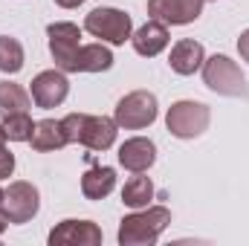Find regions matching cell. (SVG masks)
Listing matches in <instances>:
<instances>
[{"mask_svg":"<svg viewBox=\"0 0 249 246\" xmlns=\"http://www.w3.org/2000/svg\"><path fill=\"white\" fill-rule=\"evenodd\" d=\"M171 223V209L165 206H145L133 209V214H124L119 220V244L122 246H154L160 235Z\"/></svg>","mask_w":249,"mask_h":246,"instance_id":"cell-1","label":"cell"},{"mask_svg":"<svg viewBox=\"0 0 249 246\" xmlns=\"http://www.w3.org/2000/svg\"><path fill=\"white\" fill-rule=\"evenodd\" d=\"M203 84L217 96H229V99H247L249 96L247 78L229 55H212L203 61Z\"/></svg>","mask_w":249,"mask_h":246,"instance_id":"cell-2","label":"cell"},{"mask_svg":"<svg viewBox=\"0 0 249 246\" xmlns=\"http://www.w3.org/2000/svg\"><path fill=\"white\" fill-rule=\"evenodd\" d=\"M84 29L99 38L102 44H113V47H122L124 41H130L133 35V20L130 15L122 9H113V6H99L93 9L87 18H84Z\"/></svg>","mask_w":249,"mask_h":246,"instance_id":"cell-3","label":"cell"},{"mask_svg":"<svg viewBox=\"0 0 249 246\" xmlns=\"http://www.w3.org/2000/svg\"><path fill=\"white\" fill-rule=\"evenodd\" d=\"M212 122V110L209 105L203 102H191V99H183V102H174L165 113V127L171 136L177 139H197L206 133V127Z\"/></svg>","mask_w":249,"mask_h":246,"instance_id":"cell-4","label":"cell"},{"mask_svg":"<svg viewBox=\"0 0 249 246\" xmlns=\"http://www.w3.org/2000/svg\"><path fill=\"white\" fill-rule=\"evenodd\" d=\"M160 116V102L151 90H133L119 99L116 110H113V119L119 127L124 130H142V127H151Z\"/></svg>","mask_w":249,"mask_h":246,"instance_id":"cell-5","label":"cell"},{"mask_svg":"<svg viewBox=\"0 0 249 246\" xmlns=\"http://www.w3.org/2000/svg\"><path fill=\"white\" fill-rule=\"evenodd\" d=\"M47 38H50V55L55 67L64 72H75V55L81 50V29L70 20H58L47 26Z\"/></svg>","mask_w":249,"mask_h":246,"instance_id":"cell-6","label":"cell"},{"mask_svg":"<svg viewBox=\"0 0 249 246\" xmlns=\"http://www.w3.org/2000/svg\"><path fill=\"white\" fill-rule=\"evenodd\" d=\"M0 209L9 214L12 223H29L38 211H41V194L38 188L26 180H15L3 191V203Z\"/></svg>","mask_w":249,"mask_h":246,"instance_id":"cell-7","label":"cell"},{"mask_svg":"<svg viewBox=\"0 0 249 246\" xmlns=\"http://www.w3.org/2000/svg\"><path fill=\"white\" fill-rule=\"evenodd\" d=\"M29 96H32V105L35 107H44V110H53L64 105V99L70 96V81H67V72L64 70H44L32 78L29 84Z\"/></svg>","mask_w":249,"mask_h":246,"instance_id":"cell-8","label":"cell"},{"mask_svg":"<svg viewBox=\"0 0 249 246\" xmlns=\"http://www.w3.org/2000/svg\"><path fill=\"white\" fill-rule=\"evenodd\" d=\"M206 0H148V15L165 26H186L203 15Z\"/></svg>","mask_w":249,"mask_h":246,"instance_id":"cell-9","label":"cell"},{"mask_svg":"<svg viewBox=\"0 0 249 246\" xmlns=\"http://www.w3.org/2000/svg\"><path fill=\"white\" fill-rule=\"evenodd\" d=\"M102 229L93 220H61L50 232V246H99L102 244Z\"/></svg>","mask_w":249,"mask_h":246,"instance_id":"cell-10","label":"cell"},{"mask_svg":"<svg viewBox=\"0 0 249 246\" xmlns=\"http://www.w3.org/2000/svg\"><path fill=\"white\" fill-rule=\"evenodd\" d=\"M157 162V145L145 136H133V139H124L119 145V165L130 174H139V171H148L151 165Z\"/></svg>","mask_w":249,"mask_h":246,"instance_id":"cell-11","label":"cell"},{"mask_svg":"<svg viewBox=\"0 0 249 246\" xmlns=\"http://www.w3.org/2000/svg\"><path fill=\"white\" fill-rule=\"evenodd\" d=\"M116 130H119L116 119H107V116H87V113H84V124H81L78 145H84V148H90V151H107V148H113V142H116Z\"/></svg>","mask_w":249,"mask_h":246,"instance_id":"cell-12","label":"cell"},{"mask_svg":"<svg viewBox=\"0 0 249 246\" xmlns=\"http://www.w3.org/2000/svg\"><path fill=\"white\" fill-rule=\"evenodd\" d=\"M168 41H171V38H168V26L160 23V20H154V18L130 35V44H133L136 55H142V58H154V55H160V53L168 47Z\"/></svg>","mask_w":249,"mask_h":246,"instance_id":"cell-13","label":"cell"},{"mask_svg":"<svg viewBox=\"0 0 249 246\" xmlns=\"http://www.w3.org/2000/svg\"><path fill=\"white\" fill-rule=\"evenodd\" d=\"M206 61V50L200 41L194 38H183L171 47V55H168V67L177 72V75H194L197 70H203Z\"/></svg>","mask_w":249,"mask_h":246,"instance_id":"cell-14","label":"cell"},{"mask_svg":"<svg viewBox=\"0 0 249 246\" xmlns=\"http://www.w3.org/2000/svg\"><path fill=\"white\" fill-rule=\"evenodd\" d=\"M29 145H32V151H38V154L61 151L64 145H70L67 136H64L61 119H41V122H35L32 136H29Z\"/></svg>","mask_w":249,"mask_h":246,"instance_id":"cell-15","label":"cell"},{"mask_svg":"<svg viewBox=\"0 0 249 246\" xmlns=\"http://www.w3.org/2000/svg\"><path fill=\"white\" fill-rule=\"evenodd\" d=\"M113 67V53L96 41V44H81L75 55V72H107Z\"/></svg>","mask_w":249,"mask_h":246,"instance_id":"cell-16","label":"cell"},{"mask_svg":"<svg viewBox=\"0 0 249 246\" xmlns=\"http://www.w3.org/2000/svg\"><path fill=\"white\" fill-rule=\"evenodd\" d=\"M116 188V171L102 165V168H90L81 177V194L87 200H105L110 191Z\"/></svg>","mask_w":249,"mask_h":246,"instance_id":"cell-17","label":"cell"},{"mask_svg":"<svg viewBox=\"0 0 249 246\" xmlns=\"http://www.w3.org/2000/svg\"><path fill=\"white\" fill-rule=\"evenodd\" d=\"M151 200H154V183H151V177H145V171L133 174L124 183L122 203L127 209H145V206H151Z\"/></svg>","mask_w":249,"mask_h":246,"instance_id":"cell-18","label":"cell"},{"mask_svg":"<svg viewBox=\"0 0 249 246\" xmlns=\"http://www.w3.org/2000/svg\"><path fill=\"white\" fill-rule=\"evenodd\" d=\"M32 107V96L15 84V81H0V116H12V113H29Z\"/></svg>","mask_w":249,"mask_h":246,"instance_id":"cell-19","label":"cell"},{"mask_svg":"<svg viewBox=\"0 0 249 246\" xmlns=\"http://www.w3.org/2000/svg\"><path fill=\"white\" fill-rule=\"evenodd\" d=\"M23 44L18 38H9V35H0V72L6 75H18L23 70Z\"/></svg>","mask_w":249,"mask_h":246,"instance_id":"cell-20","label":"cell"},{"mask_svg":"<svg viewBox=\"0 0 249 246\" xmlns=\"http://www.w3.org/2000/svg\"><path fill=\"white\" fill-rule=\"evenodd\" d=\"M32 116L29 113H12V116H3V130L9 136V142H29L32 136Z\"/></svg>","mask_w":249,"mask_h":246,"instance_id":"cell-21","label":"cell"},{"mask_svg":"<svg viewBox=\"0 0 249 246\" xmlns=\"http://www.w3.org/2000/svg\"><path fill=\"white\" fill-rule=\"evenodd\" d=\"M81 124H84V113H70V116H64L61 127H64L67 142H78V136H81Z\"/></svg>","mask_w":249,"mask_h":246,"instance_id":"cell-22","label":"cell"},{"mask_svg":"<svg viewBox=\"0 0 249 246\" xmlns=\"http://www.w3.org/2000/svg\"><path fill=\"white\" fill-rule=\"evenodd\" d=\"M12 171H15V154L3 148V151H0V180H9Z\"/></svg>","mask_w":249,"mask_h":246,"instance_id":"cell-23","label":"cell"},{"mask_svg":"<svg viewBox=\"0 0 249 246\" xmlns=\"http://www.w3.org/2000/svg\"><path fill=\"white\" fill-rule=\"evenodd\" d=\"M238 53H241V58L249 64V29H244L241 38H238Z\"/></svg>","mask_w":249,"mask_h":246,"instance_id":"cell-24","label":"cell"},{"mask_svg":"<svg viewBox=\"0 0 249 246\" xmlns=\"http://www.w3.org/2000/svg\"><path fill=\"white\" fill-rule=\"evenodd\" d=\"M55 3H58L61 9H75V6H81L84 0H55Z\"/></svg>","mask_w":249,"mask_h":246,"instance_id":"cell-25","label":"cell"},{"mask_svg":"<svg viewBox=\"0 0 249 246\" xmlns=\"http://www.w3.org/2000/svg\"><path fill=\"white\" fill-rule=\"evenodd\" d=\"M9 223H12V220H9V214H6V211L0 209V235L6 232V226H9Z\"/></svg>","mask_w":249,"mask_h":246,"instance_id":"cell-26","label":"cell"},{"mask_svg":"<svg viewBox=\"0 0 249 246\" xmlns=\"http://www.w3.org/2000/svg\"><path fill=\"white\" fill-rule=\"evenodd\" d=\"M6 142H9V136H6V130H3V124H0V151L6 148Z\"/></svg>","mask_w":249,"mask_h":246,"instance_id":"cell-27","label":"cell"},{"mask_svg":"<svg viewBox=\"0 0 249 246\" xmlns=\"http://www.w3.org/2000/svg\"><path fill=\"white\" fill-rule=\"evenodd\" d=\"M0 203H3V188H0Z\"/></svg>","mask_w":249,"mask_h":246,"instance_id":"cell-28","label":"cell"}]
</instances>
